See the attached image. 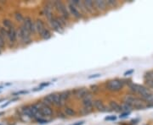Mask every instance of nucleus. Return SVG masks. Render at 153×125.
Returning <instances> with one entry per match:
<instances>
[{"instance_id": "obj_1", "label": "nucleus", "mask_w": 153, "mask_h": 125, "mask_svg": "<svg viewBox=\"0 0 153 125\" xmlns=\"http://www.w3.org/2000/svg\"><path fill=\"white\" fill-rule=\"evenodd\" d=\"M124 85V82L120 80H110L106 84V88L111 91H118L123 89Z\"/></svg>"}, {"instance_id": "obj_2", "label": "nucleus", "mask_w": 153, "mask_h": 125, "mask_svg": "<svg viewBox=\"0 0 153 125\" xmlns=\"http://www.w3.org/2000/svg\"><path fill=\"white\" fill-rule=\"evenodd\" d=\"M54 6L61 13L62 17L65 20L68 19L70 17V12L67 10L66 6L62 2H60V1H55V3H54Z\"/></svg>"}, {"instance_id": "obj_3", "label": "nucleus", "mask_w": 153, "mask_h": 125, "mask_svg": "<svg viewBox=\"0 0 153 125\" xmlns=\"http://www.w3.org/2000/svg\"><path fill=\"white\" fill-rule=\"evenodd\" d=\"M68 10L70 12V15H71L74 18H76V19L81 18V14H80V12L78 11L76 6L74 5L71 1H70L69 4H68Z\"/></svg>"}, {"instance_id": "obj_4", "label": "nucleus", "mask_w": 153, "mask_h": 125, "mask_svg": "<svg viewBox=\"0 0 153 125\" xmlns=\"http://www.w3.org/2000/svg\"><path fill=\"white\" fill-rule=\"evenodd\" d=\"M8 38L10 42H15L16 41L17 33L16 29L14 27H11L8 30Z\"/></svg>"}, {"instance_id": "obj_5", "label": "nucleus", "mask_w": 153, "mask_h": 125, "mask_svg": "<svg viewBox=\"0 0 153 125\" xmlns=\"http://www.w3.org/2000/svg\"><path fill=\"white\" fill-rule=\"evenodd\" d=\"M35 24H36V29H37V32L39 34V35H41L43 31H44V30L46 29L45 26H44V22L42 21L41 20H37L36 21H35Z\"/></svg>"}, {"instance_id": "obj_6", "label": "nucleus", "mask_w": 153, "mask_h": 125, "mask_svg": "<svg viewBox=\"0 0 153 125\" xmlns=\"http://www.w3.org/2000/svg\"><path fill=\"white\" fill-rule=\"evenodd\" d=\"M88 94V91L85 89V88H81V89H78V90H76V92H75V96H76V97L77 98H83L85 97L86 96H87Z\"/></svg>"}, {"instance_id": "obj_7", "label": "nucleus", "mask_w": 153, "mask_h": 125, "mask_svg": "<svg viewBox=\"0 0 153 125\" xmlns=\"http://www.w3.org/2000/svg\"><path fill=\"white\" fill-rule=\"evenodd\" d=\"M94 5L96 8H98L100 10H105L106 9V3L105 1H102V0H96L94 2Z\"/></svg>"}, {"instance_id": "obj_8", "label": "nucleus", "mask_w": 153, "mask_h": 125, "mask_svg": "<svg viewBox=\"0 0 153 125\" xmlns=\"http://www.w3.org/2000/svg\"><path fill=\"white\" fill-rule=\"evenodd\" d=\"M33 20H32L30 17H26V18H24V20H23V26L27 28L30 32H31V27H32V26H33Z\"/></svg>"}, {"instance_id": "obj_9", "label": "nucleus", "mask_w": 153, "mask_h": 125, "mask_svg": "<svg viewBox=\"0 0 153 125\" xmlns=\"http://www.w3.org/2000/svg\"><path fill=\"white\" fill-rule=\"evenodd\" d=\"M70 91H63L60 93V106H63L66 103V101L70 97Z\"/></svg>"}, {"instance_id": "obj_10", "label": "nucleus", "mask_w": 153, "mask_h": 125, "mask_svg": "<svg viewBox=\"0 0 153 125\" xmlns=\"http://www.w3.org/2000/svg\"><path fill=\"white\" fill-rule=\"evenodd\" d=\"M40 111H41V113H43L44 116H51L53 114V111H52L51 107H49V106H46V105L40 109Z\"/></svg>"}, {"instance_id": "obj_11", "label": "nucleus", "mask_w": 153, "mask_h": 125, "mask_svg": "<svg viewBox=\"0 0 153 125\" xmlns=\"http://www.w3.org/2000/svg\"><path fill=\"white\" fill-rule=\"evenodd\" d=\"M83 4L85 7V10L89 12H92L94 10V2L93 1H90V0H86V1H83Z\"/></svg>"}, {"instance_id": "obj_12", "label": "nucleus", "mask_w": 153, "mask_h": 125, "mask_svg": "<svg viewBox=\"0 0 153 125\" xmlns=\"http://www.w3.org/2000/svg\"><path fill=\"white\" fill-rule=\"evenodd\" d=\"M94 107L96 109H98L99 111H100V112H105V106L103 102L100 101V100H96V101H94Z\"/></svg>"}, {"instance_id": "obj_13", "label": "nucleus", "mask_w": 153, "mask_h": 125, "mask_svg": "<svg viewBox=\"0 0 153 125\" xmlns=\"http://www.w3.org/2000/svg\"><path fill=\"white\" fill-rule=\"evenodd\" d=\"M40 37L44 39V40H48V39L51 37V33L49 32V31L48 29H45L44 31H43V33L40 35Z\"/></svg>"}, {"instance_id": "obj_14", "label": "nucleus", "mask_w": 153, "mask_h": 125, "mask_svg": "<svg viewBox=\"0 0 153 125\" xmlns=\"http://www.w3.org/2000/svg\"><path fill=\"white\" fill-rule=\"evenodd\" d=\"M64 112H65V114L66 116H70V117H73V116H75L76 115V112L73 110L71 107H66L65 110H64Z\"/></svg>"}, {"instance_id": "obj_15", "label": "nucleus", "mask_w": 153, "mask_h": 125, "mask_svg": "<svg viewBox=\"0 0 153 125\" xmlns=\"http://www.w3.org/2000/svg\"><path fill=\"white\" fill-rule=\"evenodd\" d=\"M110 107H111V108L112 109V110H115V111H117V112H120V111H122L121 107L116 102H110Z\"/></svg>"}, {"instance_id": "obj_16", "label": "nucleus", "mask_w": 153, "mask_h": 125, "mask_svg": "<svg viewBox=\"0 0 153 125\" xmlns=\"http://www.w3.org/2000/svg\"><path fill=\"white\" fill-rule=\"evenodd\" d=\"M132 108H133V107H132L131 105H129V104L128 103H123V106L121 107V109H122L123 111H125L126 113H128V112L131 111Z\"/></svg>"}, {"instance_id": "obj_17", "label": "nucleus", "mask_w": 153, "mask_h": 125, "mask_svg": "<svg viewBox=\"0 0 153 125\" xmlns=\"http://www.w3.org/2000/svg\"><path fill=\"white\" fill-rule=\"evenodd\" d=\"M54 105L57 106V107L60 106V94L55 93V102H54Z\"/></svg>"}, {"instance_id": "obj_18", "label": "nucleus", "mask_w": 153, "mask_h": 125, "mask_svg": "<svg viewBox=\"0 0 153 125\" xmlns=\"http://www.w3.org/2000/svg\"><path fill=\"white\" fill-rule=\"evenodd\" d=\"M3 25H4V28H8V29L13 27L12 22H11L10 20H7V19H5V20H3Z\"/></svg>"}, {"instance_id": "obj_19", "label": "nucleus", "mask_w": 153, "mask_h": 125, "mask_svg": "<svg viewBox=\"0 0 153 125\" xmlns=\"http://www.w3.org/2000/svg\"><path fill=\"white\" fill-rule=\"evenodd\" d=\"M15 18L16 20L17 21L22 22L24 20V17L22 16V15L20 13V12H16L15 13Z\"/></svg>"}, {"instance_id": "obj_20", "label": "nucleus", "mask_w": 153, "mask_h": 125, "mask_svg": "<svg viewBox=\"0 0 153 125\" xmlns=\"http://www.w3.org/2000/svg\"><path fill=\"white\" fill-rule=\"evenodd\" d=\"M0 35L4 38V37H8V30H6L4 27L0 28Z\"/></svg>"}, {"instance_id": "obj_21", "label": "nucleus", "mask_w": 153, "mask_h": 125, "mask_svg": "<svg viewBox=\"0 0 153 125\" xmlns=\"http://www.w3.org/2000/svg\"><path fill=\"white\" fill-rule=\"evenodd\" d=\"M146 86L147 88H151L153 89V80H146Z\"/></svg>"}, {"instance_id": "obj_22", "label": "nucleus", "mask_w": 153, "mask_h": 125, "mask_svg": "<svg viewBox=\"0 0 153 125\" xmlns=\"http://www.w3.org/2000/svg\"><path fill=\"white\" fill-rule=\"evenodd\" d=\"M4 44H5V42H4V38L0 35V48H4Z\"/></svg>"}, {"instance_id": "obj_23", "label": "nucleus", "mask_w": 153, "mask_h": 125, "mask_svg": "<svg viewBox=\"0 0 153 125\" xmlns=\"http://www.w3.org/2000/svg\"><path fill=\"white\" fill-rule=\"evenodd\" d=\"M105 3H106V5L109 6H114L117 4V2L114 0H108V1H105Z\"/></svg>"}, {"instance_id": "obj_24", "label": "nucleus", "mask_w": 153, "mask_h": 125, "mask_svg": "<svg viewBox=\"0 0 153 125\" xmlns=\"http://www.w3.org/2000/svg\"><path fill=\"white\" fill-rule=\"evenodd\" d=\"M116 119H117L116 116H109V117L105 118V120H107V121H115Z\"/></svg>"}, {"instance_id": "obj_25", "label": "nucleus", "mask_w": 153, "mask_h": 125, "mask_svg": "<svg viewBox=\"0 0 153 125\" xmlns=\"http://www.w3.org/2000/svg\"><path fill=\"white\" fill-rule=\"evenodd\" d=\"M15 100H16V99H14V100H11V101H9L8 102H6V103L3 104V105L1 106V108H4V107H7V106H8L9 104H10L11 102H12L13 101H15Z\"/></svg>"}, {"instance_id": "obj_26", "label": "nucleus", "mask_w": 153, "mask_h": 125, "mask_svg": "<svg viewBox=\"0 0 153 125\" xmlns=\"http://www.w3.org/2000/svg\"><path fill=\"white\" fill-rule=\"evenodd\" d=\"M28 91H18V92L14 93V96H16V95H21V94H27Z\"/></svg>"}, {"instance_id": "obj_27", "label": "nucleus", "mask_w": 153, "mask_h": 125, "mask_svg": "<svg viewBox=\"0 0 153 125\" xmlns=\"http://www.w3.org/2000/svg\"><path fill=\"white\" fill-rule=\"evenodd\" d=\"M37 121H38L39 124H47V123H48V121H47V120L43 119V118H40V119L37 120Z\"/></svg>"}, {"instance_id": "obj_28", "label": "nucleus", "mask_w": 153, "mask_h": 125, "mask_svg": "<svg viewBox=\"0 0 153 125\" xmlns=\"http://www.w3.org/2000/svg\"><path fill=\"white\" fill-rule=\"evenodd\" d=\"M100 75H99V74H97V75H89V76L88 77V79H93V78H97V77H100Z\"/></svg>"}, {"instance_id": "obj_29", "label": "nucleus", "mask_w": 153, "mask_h": 125, "mask_svg": "<svg viewBox=\"0 0 153 125\" xmlns=\"http://www.w3.org/2000/svg\"><path fill=\"white\" fill-rule=\"evenodd\" d=\"M133 73H134V70H133V69H131V70H128V71H127V72H125L124 75H125V76H128V75H129L133 74Z\"/></svg>"}, {"instance_id": "obj_30", "label": "nucleus", "mask_w": 153, "mask_h": 125, "mask_svg": "<svg viewBox=\"0 0 153 125\" xmlns=\"http://www.w3.org/2000/svg\"><path fill=\"white\" fill-rule=\"evenodd\" d=\"M49 85V82H48V83H42V84L40 85V87H41V88H43V87L44 86H48Z\"/></svg>"}, {"instance_id": "obj_31", "label": "nucleus", "mask_w": 153, "mask_h": 125, "mask_svg": "<svg viewBox=\"0 0 153 125\" xmlns=\"http://www.w3.org/2000/svg\"><path fill=\"white\" fill-rule=\"evenodd\" d=\"M84 124V122L83 121H81V122H77V123H75L74 124H72V125H82Z\"/></svg>"}, {"instance_id": "obj_32", "label": "nucleus", "mask_w": 153, "mask_h": 125, "mask_svg": "<svg viewBox=\"0 0 153 125\" xmlns=\"http://www.w3.org/2000/svg\"><path fill=\"white\" fill-rule=\"evenodd\" d=\"M42 90V88L41 87H38V88H35V89H33V91H41Z\"/></svg>"}, {"instance_id": "obj_33", "label": "nucleus", "mask_w": 153, "mask_h": 125, "mask_svg": "<svg viewBox=\"0 0 153 125\" xmlns=\"http://www.w3.org/2000/svg\"><path fill=\"white\" fill-rule=\"evenodd\" d=\"M129 114V113H123V114L121 115L120 117L121 118H124V117H126L127 115H128Z\"/></svg>"}, {"instance_id": "obj_34", "label": "nucleus", "mask_w": 153, "mask_h": 125, "mask_svg": "<svg viewBox=\"0 0 153 125\" xmlns=\"http://www.w3.org/2000/svg\"><path fill=\"white\" fill-rule=\"evenodd\" d=\"M4 114V113H3V112H2V113H0V115H3Z\"/></svg>"}, {"instance_id": "obj_35", "label": "nucleus", "mask_w": 153, "mask_h": 125, "mask_svg": "<svg viewBox=\"0 0 153 125\" xmlns=\"http://www.w3.org/2000/svg\"><path fill=\"white\" fill-rule=\"evenodd\" d=\"M2 88H3V86H0V89H2Z\"/></svg>"}, {"instance_id": "obj_36", "label": "nucleus", "mask_w": 153, "mask_h": 125, "mask_svg": "<svg viewBox=\"0 0 153 125\" xmlns=\"http://www.w3.org/2000/svg\"><path fill=\"white\" fill-rule=\"evenodd\" d=\"M0 53H1V48H0Z\"/></svg>"}, {"instance_id": "obj_37", "label": "nucleus", "mask_w": 153, "mask_h": 125, "mask_svg": "<svg viewBox=\"0 0 153 125\" xmlns=\"http://www.w3.org/2000/svg\"><path fill=\"white\" fill-rule=\"evenodd\" d=\"M0 125H1V124H0Z\"/></svg>"}]
</instances>
